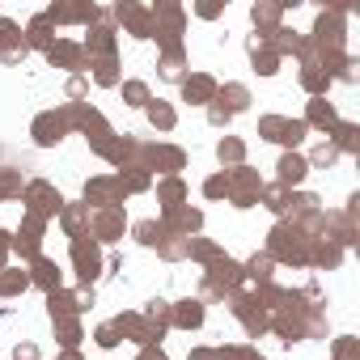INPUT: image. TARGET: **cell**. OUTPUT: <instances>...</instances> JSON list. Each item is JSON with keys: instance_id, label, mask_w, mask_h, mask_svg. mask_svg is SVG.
<instances>
[{"instance_id": "6da1fadb", "label": "cell", "mask_w": 360, "mask_h": 360, "mask_svg": "<svg viewBox=\"0 0 360 360\" xmlns=\"http://www.w3.org/2000/svg\"><path fill=\"white\" fill-rule=\"evenodd\" d=\"M26 200H30V217H56V212H64V200H60V191H51L47 183H30V191H26Z\"/></svg>"}, {"instance_id": "7a4b0ae2", "label": "cell", "mask_w": 360, "mask_h": 360, "mask_svg": "<svg viewBox=\"0 0 360 360\" xmlns=\"http://www.w3.org/2000/svg\"><path fill=\"white\" fill-rule=\"evenodd\" d=\"M85 200H89V204H98L102 212H106V208H115V204L123 200V187H119V178H94V183L85 187Z\"/></svg>"}, {"instance_id": "3957f363", "label": "cell", "mask_w": 360, "mask_h": 360, "mask_svg": "<svg viewBox=\"0 0 360 360\" xmlns=\"http://www.w3.org/2000/svg\"><path fill=\"white\" fill-rule=\"evenodd\" d=\"M72 259H77V276L89 284L94 276H98V267H102V255H98V242H85V238H77L72 242Z\"/></svg>"}, {"instance_id": "277c9868", "label": "cell", "mask_w": 360, "mask_h": 360, "mask_svg": "<svg viewBox=\"0 0 360 360\" xmlns=\"http://www.w3.org/2000/svg\"><path fill=\"white\" fill-rule=\"evenodd\" d=\"M64 127H68L64 115H39L34 119V140L39 144H60L64 140Z\"/></svg>"}, {"instance_id": "5b68a950", "label": "cell", "mask_w": 360, "mask_h": 360, "mask_svg": "<svg viewBox=\"0 0 360 360\" xmlns=\"http://www.w3.org/2000/svg\"><path fill=\"white\" fill-rule=\"evenodd\" d=\"M276 169H280V187H297L301 178L309 174V161H305V157H297V153H284Z\"/></svg>"}, {"instance_id": "8992f818", "label": "cell", "mask_w": 360, "mask_h": 360, "mask_svg": "<svg viewBox=\"0 0 360 360\" xmlns=\"http://www.w3.org/2000/svg\"><path fill=\"white\" fill-rule=\"evenodd\" d=\"M183 94H187V102L204 106V102L217 98V81H212V77H187V81H183Z\"/></svg>"}, {"instance_id": "52a82bcc", "label": "cell", "mask_w": 360, "mask_h": 360, "mask_svg": "<svg viewBox=\"0 0 360 360\" xmlns=\"http://www.w3.org/2000/svg\"><path fill=\"white\" fill-rule=\"evenodd\" d=\"M169 322H174V326H183V330H191V326H200V322H204V305H200V301H183V305H174V309H169Z\"/></svg>"}, {"instance_id": "ba28073f", "label": "cell", "mask_w": 360, "mask_h": 360, "mask_svg": "<svg viewBox=\"0 0 360 360\" xmlns=\"http://www.w3.org/2000/svg\"><path fill=\"white\" fill-rule=\"evenodd\" d=\"M94 233H98V242H115V238L123 233V212H119V208H106V212L98 217Z\"/></svg>"}, {"instance_id": "9c48e42d", "label": "cell", "mask_w": 360, "mask_h": 360, "mask_svg": "<svg viewBox=\"0 0 360 360\" xmlns=\"http://www.w3.org/2000/svg\"><path fill=\"white\" fill-rule=\"evenodd\" d=\"M169 225L178 229V238H183V233H195V229L204 225V212H195V208H174V212H169ZM169 225H165V229H169Z\"/></svg>"}, {"instance_id": "30bf717a", "label": "cell", "mask_w": 360, "mask_h": 360, "mask_svg": "<svg viewBox=\"0 0 360 360\" xmlns=\"http://www.w3.org/2000/svg\"><path fill=\"white\" fill-rule=\"evenodd\" d=\"M30 280H34V284H43L47 292H60V267H56L51 259H43V255L34 259V276H30Z\"/></svg>"}, {"instance_id": "8fae6325", "label": "cell", "mask_w": 360, "mask_h": 360, "mask_svg": "<svg viewBox=\"0 0 360 360\" xmlns=\"http://www.w3.org/2000/svg\"><path fill=\"white\" fill-rule=\"evenodd\" d=\"M47 60H51V64H68V68H81V60H85V51H81L77 43H51V51H47Z\"/></svg>"}, {"instance_id": "7c38bea8", "label": "cell", "mask_w": 360, "mask_h": 360, "mask_svg": "<svg viewBox=\"0 0 360 360\" xmlns=\"http://www.w3.org/2000/svg\"><path fill=\"white\" fill-rule=\"evenodd\" d=\"M217 98H221V106H225L229 115L246 110V102H250V94H246L242 85H225V89H217Z\"/></svg>"}, {"instance_id": "4fadbf2b", "label": "cell", "mask_w": 360, "mask_h": 360, "mask_svg": "<svg viewBox=\"0 0 360 360\" xmlns=\"http://www.w3.org/2000/svg\"><path fill=\"white\" fill-rule=\"evenodd\" d=\"M26 34H30V39H26V47H43V51H51V22H47V13H43V18H34Z\"/></svg>"}, {"instance_id": "5bb4252c", "label": "cell", "mask_w": 360, "mask_h": 360, "mask_svg": "<svg viewBox=\"0 0 360 360\" xmlns=\"http://www.w3.org/2000/svg\"><path fill=\"white\" fill-rule=\"evenodd\" d=\"M250 56H255V68H259V72H263V77H271V72H276V68H280V56H276V51H271V47H263V43H259V39H255V43H250Z\"/></svg>"}, {"instance_id": "9a60e30c", "label": "cell", "mask_w": 360, "mask_h": 360, "mask_svg": "<svg viewBox=\"0 0 360 360\" xmlns=\"http://www.w3.org/2000/svg\"><path fill=\"white\" fill-rule=\"evenodd\" d=\"M136 238H140L144 246H161V242L169 238V229L157 225V221H140V225H136Z\"/></svg>"}, {"instance_id": "2e32d148", "label": "cell", "mask_w": 360, "mask_h": 360, "mask_svg": "<svg viewBox=\"0 0 360 360\" xmlns=\"http://www.w3.org/2000/svg\"><path fill=\"white\" fill-rule=\"evenodd\" d=\"M148 161H153V165H165V174H174L178 165H183V153L161 144V148H148Z\"/></svg>"}, {"instance_id": "e0dca14e", "label": "cell", "mask_w": 360, "mask_h": 360, "mask_svg": "<svg viewBox=\"0 0 360 360\" xmlns=\"http://www.w3.org/2000/svg\"><path fill=\"white\" fill-rule=\"evenodd\" d=\"M309 123H314V127H330V123H335V106L318 98V102L309 106V119H305V127H309Z\"/></svg>"}, {"instance_id": "ac0fdd59", "label": "cell", "mask_w": 360, "mask_h": 360, "mask_svg": "<svg viewBox=\"0 0 360 360\" xmlns=\"http://www.w3.org/2000/svg\"><path fill=\"white\" fill-rule=\"evenodd\" d=\"M157 195H161L165 212H174V208H178V200H183V183H178V178H169V183H161V187H157Z\"/></svg>"}, {"instance_id": "d6986e66", "label": "cell", "mask_w": 360, "mask_h": 360, "mask_svg": "<svg viewBox=\"0 0 360 360\" xmlns=\"http://www.w3.org/2000/svg\"><path fill=\"white\" fill-rule=\"evenodd\" d=\"M119 64H115V56H106V60H98L94 64V81L98 85H119V72H115Z\"/></svg>"}, {"instance_id": "ffe728a7", "label": "cell", "mask_w": 360, "mask_h": 360, "mask_svg": "<svg viewBox=\"0 0 360 360\" xmlns=\"http://www.w3.org/2000/svg\"><path fill=\"white\" fill-rule=\"evenodd\" d=\"M161 77H165V81H178V77H183V51H178V47H169V51H165Z\"/></svg>"}, {"instance_id": "44dd1931", "label": "cell", "mask_w": 360, "mask_h": 360, "mask_svg": "<svg viewBox=\"0 0 360 360\" xmlns=\"http://www.w3.org/2000/svg\"><path fill=\"white\" fill-rule=\"evenodd\" d=\"M250 18H255L259 30H276V26H280V9H271V5H255Z\"/></svg>"}, {"instance_id": "7402d4cb", "label": "cell", "mask_w": 360, "mask_h": 360, "mask_svg": "<svg viewBox=\"0 0 360 360\" xmlns=\"http://www.w3.org/2000/svg\"><path fill=\"white\" fill-rule=\"evenodd\" d=\"M148 119H153V127H161V131L174 127V110H169L165 102H148Z\"/></svg>"}, {"instance_id": "603a6c76", "label": "cell", "mask_w": 360, "mask_h": 360, "mask_svg": "<svg viewBox=\"0 0 360 360\" xmlns=\"http://www.w3.org/2000/svg\"><path fill=\"white\" fill-rule=\"evenodd\" d=\"M85 47H94V51H102V60H106V56L115 51V34H110V30L102 26V30H94V34H89V43H85Z\"/></svg>"}, {"instance_id": "cb8c5ba5", "label": "cell", "mask_w": 360, "mask_h": 360, "mask_svg": "<svg viewBox=\"0 0 360 360\" xmlns=\"http://www.w3.org/2000/svg\"><path fill=\"white\" fill-rule=\"evenodd\" d=\"M246 276H250L255 284H267V280H271V259H267V255H263V259H250V263H246Z\"/></svg>"}, {"instance_id": "d4e9b609", "label": "cell", "mask_w": 360, "mask_h": 360, "mask_svg": "<svg viewBox=\"0 0 360 360\" xmlns=\"http://www.w3.org/2000/svg\"><path fill=\"white\" fill-rule=\"evenodd\" d=\"M26 284H30L26 271H5V276H0V292H22Z\"/></svg>"}, {"instance_id": "484cf974", "label": "cell", "mask_w": 360, "mask_h": 360, "mask_svg": "<svg viewBox=\"0 0 360 360\" xmlns=\"http://www.w3.org/2000/svg\"><path fill=\"white\" fill-rule=\"evenodd\" d=\"M123 98H127L131 106H148V85H140V81H127V85H123Z\"/></svg>"}, {"instance_id": "4316f807", "label": "cell", "mask_w": 360, "mask_h": 360, "mask_svg": "<svg viewBox=\"0 0 360 360\" xmlns=\"http://www.w3.org/2000/svg\"><path fill=\"white\" fill-rule=\"evenodd\" d=\"M85 221H89V204H85V208H72V212H64V229H68V233H77Z\"/></svg>"}, {"instance_id": "83f0119b", "label": "cell", "mask_w": 360, "mask_h": 360, "mask_svg": "<svg viewBox=\"0 0 360 360\" xmlns=\"http://www.w3.org/2000/svg\"><path fill=\"white\" fill-rule=\"evenodd\" d=\"M326 77H330V72H326V68H314V64H309V68H305V77H301V81H305V85H309V89H322V85H326Z\"/></svg>"}, {"instance_id": "f1b7e54d", "label": "cell", "mask_w": 360, "mask_h": 360, "mask_svg": "<svg viewBox=\"0 0 360 360\" xmlns=\"http://www.w3.org/2000/svg\"><path fill=\"white\" fill-rule=\"evenodd\" d=\"M259 131H263L267 140H280V136H284V119H276V115H271V119H263V123H259Z\"/></svg>"}, {"instance_id": "f546056e", "label": "cell", "mask_w": 360, "mask_h": 360, "mask_svg": "<svg viewBox=\"0 0 360 360\" xmlns=\"http://www.w3.org/2000/svg\"><path fill=\"white\" fill-rule=\"evenodd\" d=\"M217 153H221V161H242V144L238 140H221Z\"/></svg>"}, {"instance_id": "4dcf8cb0", "label": "cell", "mask_w": 360, "mask_h": 360, "mask_svg": "<svg viewBox=\"0 0 360 360\" xmlns=\"http://www.w3.org/2000/svg\"><path fill=\"white\" fill-rule=\"evenodd\" d=\"M335 157H339V148H335V144H318V148H314V165H330Z\"/></svg>"}, {"instance_id": "1f68e13d", "label": "cell", "mask_w": 360, "mask_h": 360, "mask_svg": "<svg viewBox=\"0 0 360 360\" xmlns=\"http://www.w3.org/2000/svg\"><path fill=\"white\" fill-rule=\"evenodd\" d=\"M339 148H347V153L356 148V127L352 123H339Z\"/></svg>"}, {"instance_id": "d6a6232c", "label": "cell", "mask_w": 360, "mask_h": 360, "mask_svg": "<svg viewBox=\"0 0 360 360\" xmlns=\"http://www.w3.org/2000/svg\"><path fill=\"white\" fill-rule=\"evenodd\" d=\"M98 343L102 347H119V330L115 326H98Z\"/></svg>"}, {"instance_id": "836d02e7", "label": "cell", "mask_w": 360, "mask_h": 360, "mask_svg": "<svg viewBox=\"0 0 360 360\" xmlns=\"http://www.w3.org/2000/svg\"><path fill=\"white\" fill-rule=\"evenodd\" d=\"M204 191H208L212 200H217V195H229V178H208V187H204Z\"/></svg>"}, {"instance_id": "e575fe53", "label": "cell", "mask_w": 360, "mask_h": 360, "mask_svg": "<svg viewBox=\"0 0 360 360\" xmlns=\"http://www.w3.org/2000/svg\"><path fill=\"white\" fill-rule=\"evenodd\" d=\"M81 94H85V77H72L68 81V98H81Z\"/></svg>"}, {"instance_id": "d590c367", "label": "cell", "mask_w": 360, "mask_h": 360, "mask_svg": "<svg viewBox=\"0 0 360 360\" xmlns=\"http://www.w3.org/2000/svg\"><path fill=\"white\" fill-rule=\"evenodd\" d=\"M13 356H18V360H34L39 352H34V343H18V352H13Z\"/></svg>"}, {"instance_id": "8d00e7d4", "label": "cell", "mask_w": 360, "mask_h": 360, "mask_svg": "<svg viewBox=\"0 0 360 360\" xmlns=\"http://www.w3.org/2000/svg\"><path fill=\"white\" fill-rule=\"evenodd\" d=\"M208 119H212V123H229V110H225V106H212Z\"/></svg>"}, {"instance_id": "74e56055", "label": "cell", "mask_w": 360, "mask_h": 360, "mask_svg": "<svg viewBox=\"0 0 360 360\" xmlns=\"http://www.w3.org/2000/svg\"><path fill=\"white\" fill-rule=\"evenodd\" d=\"M339 360H356V347H352V339H343V343H339Z\"/></svg>"}, {"instance_id": "f35d334b", "label": "cell", "mask_w": 360, "mask_h": 360, "mask_svg": "<svg viewBox=\"0 0 360 360\" xmlns=\"http://www.w3.org/2000/svg\"><path fill=\"white\" fill-rule=\"evenodd\" d=\"M136 360H165V356H161V352H157V347H148V352H140V356H136Z\"/></svg>"}, {"instance_id": "ab89813d", "label": "cell", "mask_w": 360, "mask_h": 360, "mask_svg": "<svg viewBox=\"0 0 360 360\" xmlns=\"http://www.w3.org/2000/svg\"><path fill=\"white\" fill-rule=\"evenodd\" d=\"M64 360H81V356H77V352H68V356H64Z\"/></svg>"}]
</instances>
